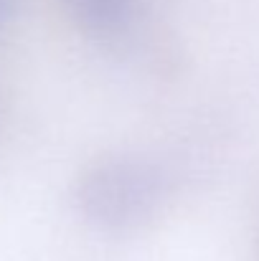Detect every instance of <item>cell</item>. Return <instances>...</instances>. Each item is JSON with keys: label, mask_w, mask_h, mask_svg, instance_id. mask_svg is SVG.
<instances>
[{"label": "cell", "mask_w": 259, "mask_h": 261, "mask_svg": "<svg viewBox=\"0 0 259 261\" xmlns=\"http://www.w3.org/2000/svg\"><path fill=\"white\" fill-rule=\"evenodd\" d=\"M74 195L89 226L104 233H127L155 218L166 198V177L143 158L117 155L86 168Z\"/></svg>", "instance_id": "6da1fadb"}, {"label": "cell", "mask_w": 259, "mask_h": 261, "mask_svg": "<svg viewBox=\"0 0 259 261\" xmlns=\"http://www.w3.org/2000/svg\"><path fill=\"white\" fill-rule=\"evenodd\" d=\"M15 8H18V0H0V28L13 18Z\"/></svg>", "instance_id": "3957f363"}, {"label": "cell", "mask_w": 259, "mask_h": 261, "mask_svg": "<svg viewBox=\"0 0 259 261\" xmlns=\"http://www.w3.org/2000/svg\"><path fill=\"white\" fill-rule=\"evenodd\" d=\"M64 13L86 33L109 36L122 31L137 13L140 0H59Z\"/></svg>", "instance_id": "7a4b0ae2"}]
</instances>
